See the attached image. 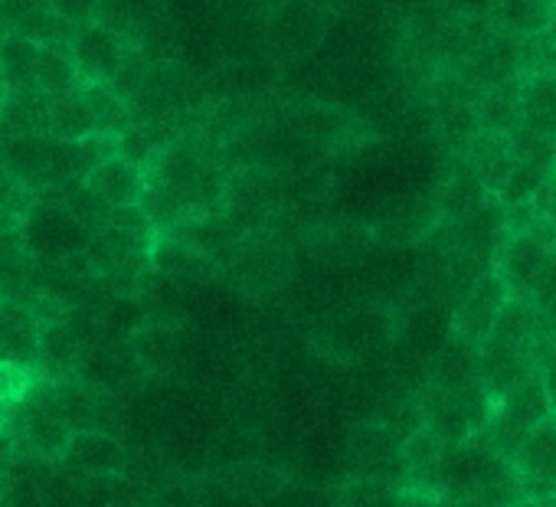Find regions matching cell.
<instances>
[{
    "mask_svg": "<svg viewBox=\"0 0 556 507\" xmlns=\"http://www.w3.org/2000/svg\"><path fill=\"white\" fill-rule=\"evenodd\" d=\"M4 105H8V86L0 83V112H4Z\"/></svg>",
    "mask_w": 556,
    "mask_h": 507,
    "instance_id": "obj_37",
    "label": "cell"
},
{
    "mask_svg": "<svg viewBox=\"0 0 556 507\" xmlns=\"http://www.w3.org/2000/svg\"><path fill=\"white\" fill-rule=\"evenodd\" d=\"M40 380H43V373L37 367L0 364V403H4V406H21Z\"/></svg>",
    "mask_w": 556,
    "mask_h": 507,
    "instance_id": "obj_26",
    "label": "cell"
},
{
    "mask_svg": "<svg viewBox=\"0 0 556 507\" xmlns=\"http://www.w3.org/2000/svg\"><path fill=\"white\" fill-rule=\"evenodd\" d=\"M148 263L157 276H167V279H213L219 269L200 249L167 232H157Z\"/></svg>",
    "mask_w": 556,
    "mask_h": 507,
    "instance_id": "obj_13",
    "label": "cell"
},
{
    "mask_svg": "<svg viewBox=\"0 0 556 507\" xmlns=\"http://www.w3.org/2000/svg\"><path fill=\"white\" fill-rule=\"evenodd\" d=\"M0 151H4V141H0Z\"/></svg>",
    "mask_w": 556,
    "mask_h": 507,
    "instance_id": "obj_41",
    "label": "cell"
},
{
    "mask_svg": "<svg viewBox=\"0 0 556 507\" xmlns=\"http://www.w3.org/2000/svg\"><path fill=\"white\" fill-rule=\"evenodd\" d=\"M514 471L517 478H533V481H549L556 484V413H549L517 448L514 455Z\"/></svg>",
    "mask_w": 556,
    "mask_h": 507,
    "instance_id": "obj_18",
    "label": "cell"
},
{
    "mask_svg": "<svg viewBox=\"0 0 556 507\" xmlns=\"http://www.w3.org/2000/svg\"><path fill=\"white\" fill-rule=\"evenodd\" d=\"M553 8L556 0H497V4L488 11L491 17V30L504 34V37H536L546 34L549 21H553Z\"/></svg>",
    "mask_w": 556,
    "mask_h": 507,
    "instance_id": "obj_17",
    "label": "cell"
},
{
    "mask_svg": "<svg viewBox=\"0 0 556 507\" xmlns=\"http://www.w3.org/2000/svg\"><path fill=\"white\" fill-rule=\"evenodd\" d=\"M546 37L556 43V8H553V21H549V27H546Z\"/></svg>",
    "mask_w": 556,
    "mask_h": 507,
    "instance_id": "obj_36",
    "label": "cell"
},
{
    "mask_svg": "<svg viewBox=\"0 0 556 507\" xmlns=\"http://www.w3.org/2000/svg\"><path fill=\"white\" fill-rule=\"evenodd\" d=\"M400 484L390 478H357L344 484L341 491V507H396Z\"/></svg>",
    "mask_w": 556,
    "mask_h": 507,
    "instance_id": "obj_25",
    "label": "cell"
},
{
    "mask_svg": "<svg viewBox=\"0 0 556 507\" xmlns=\"http://www.w3.org/2000/svg\"><path fill=\"white\" fill-rule=\"evenodd\" d=\"M70 315L73 312L50 318V321H40V328H37V351H40L43 380H70V373H76L83 364L86 341H83V331L73 325Z\"/></svg>",
    "mask_w": 556,
    "mask_h": 507,
    "instance_id": "obj_6",
    "label": "cell"
},
{
    "mask_svg": "<svg viewBox=\"0 0 556 507\" xmlns=\"http://www.w3.org/2000/svg\"><path fill=\"white\" fill-rule=\"evenodd\" d=\"M128 354L138 370L144 373H170L184 357V341L180 328L167 321H144L131 338H128Z\"/></svg>",
    "mask_w": 556,
    "mask_h": 507,
    "instance_id": "obj_9",
    "label": "cell"
},
{
    "mask_svg": "<svg viewBox=\"0 0 556 507\" xmlns=\"http://www.w3.org/2000/svg\"><path fill=\"white\" fill-rule=\"evenodd\" d=\"M60 465L83 478H122L128 471V452L109 429H86L73 432Z\"/></svg>",
    "mask_w": 556,
    "mask_h": 507,
    "instance_id": "obj_4",
    "label": "cell"
},
{
    "mask_svg": "<svg viewBox=\"0 0 556 507\" xmlns=\"http://www.w3.org/2000/svg\"><path fill=\"white\" fill-rule=\"evenodd\" d=\"M478 347L448 338V344L439 351V357L429 367V386L439 393H462L468 386H478Z\"/></svg>",
    "mask_w": 556,
    "mask_h": 507,
    "instance_id": "obj_16",
    "label": "cell"
},
{
    "mask_svg": "<svg viewBox=\"0 0 556 507\" xmlns=\"http://www.w3.org/2000/svg\"><path fill=\"white\" fill-rule=\"evenodd\" d=\"M533 200H536V203H540V210L556 223V177H553V180H549V183L533 197Z\"/></svg>",
    "mask_w": 556,
    "mask_h": 507,
    "instance_id": "obj_31",
    "label": "cell"
},
{
    "mask_svg": "<svg viewBox=\"0 0 556 507\" xmlns=\"http://www.w3.org/2000/svg\"><path fill=\"white\" fill-rule=\"evenodd\" d=\"M89 135H96V125H92V115H89V109L83 102V92L53 99V105H50V138L63 141V144H73V141H83Z\"/></svg>",
    "mask_w": 556,
    "mask_h": 507,
    "instance_id": "obj_23",
    "label": "cell"
},
{
    "mask_svg": "<svg viewBox=\"0 0 556 507\" xmlns=\"http://www.w3.org/2000/svg\"><path fill=\"white\" fill-rule=\"evenodd\" d=\"M370 242H374V236L361 226H338L325 236V249L334 252V259H341V263H357Z\"/></svg>",
    "mask_w": 556,
    "mask_h": 507,
    "instance_id": "obj_28",
    "label": "cell"
},
{
    "mask_svg": "<svg viewBox=\"0 0 556 507\" xmlns=\"http://www.w3.org/2000/svg\"><path fill=\"white\" fill-rule=\"evenodd\" d=\"M70 56L83 76V83H115V76L125 66L128 47L118 34H112L109 27L96 24H83L76 27L73 40H70Z\"/></svg>",
    "mask_w": 556,
    "mask_h": 507,
    "instance_id": "obj_3",
    "label": "cell"
},
{
    "mask_svg": "<svg viewBox=\"0 0 556 507\" xmlns=\"http://www.w3.org/2000/svg\"><path fill=\"white\" fill-rule=\"evenodd\" d=\"M549 252H553V256H556V223H553V245H549Z\"/></svg>",
    "mask_w": 556,
    "mask_h": 507,
    "instance_id": "obj_38",
    "label": "cell"
},
{
    "mask_svg": "<svg viewBox=\"0 0 556 507\" xmlns=\"http://www.w3.org/2000/svg\"><path fill=\"white\" fill-rule=\"evenodd\" d=\"M37 318L24 305L0 302V364L17 367H37L40 370V351H37Z\"/></svg>",
    "mask_w": 556,
    "mask_h": 507,
    "instance_id": "obj_12",
    "label": "cell"
},
{
    "mask_svg": "<svg viewBox=\"0 0 556 507\" xmlns=\"http://www.w3.org/2000/svg\"><path fill=\"white\" fill-rule=\"evenodd\" d=\"M543 315H546V321H553V325H556V299L543 308Z\"/></svg>",
    "mask_w": 556,
    "mask_h": 507,
    "instance_id": "obj_35",
    "label": "cell"
},
{
    "mask_svg": "<svg viewBox=\"0 0 556 507\" xmlns=\"http://www.w3.org/2000/svg\"><path fill=\"white\" fill-rule=\"evenodd\" d=\"M546 256H549V252L540 242H533L530 236H510V242L504 245L501 259H497V269H494L504 292H507V299L527 302L530 286L536 282Z\"/></svg>",
    "mask_w": 556,
    "mask_h": 507,
    "instance_id": "obj_10",
    "label": "cell"
},
{
    "mask_svg": "<svg viewBox=\"0 0 556 507\" xmlns=\"http://www.w3.org/2000/svg\"><path fill=\"white\" fill-rule=\"evenodd\" d=\"M83 102L92 115L96 135L118 138L131 128V109L112 83H83Z\"/></svg>",
    "mask_w": 556,
    "mask_h": 507,
    "instance_id": "obj_20",
    "label": "cell"
},
{
    "mask_svg": "<svg viewBox=\"0 0 556 507\" xmlns=\"http://www.w3.org/2000/svg\"><path fill=\"white\" fill-rule=\"evenodd\" d=\"M465 164H468V174L475 177V183L484 193L497 197L514 167L510 138L494 135V131H471V138L465 141Z\"/></svg>",
    "mask_w": 556,
    "mask_h": 507,
    "instance_id": "obj_8",
    "label": "cell"
},
{
    "mask_svg": "<svg viewBox=\"0 0 556 507\" xmlns=\"http://www.w3.org/2000/svg\"><path fill=\"white\" fill-rule=\"evenodd\" d=\"M549 390L543 383V377L527 380L523 386H517L514 393H507L501 403H494L491 419L484 422L481 432H475L468 442L501 455L504 461H514L520 442L549 416Z\"/></svg>",
    "mask_w": 556,
    "mask_h": 507,
    "instance_id": "obj_1",
    "label": "cell"
},
{
    "mask_svg": "<svg viewBox=\"0 0 556 507\" xmlns=\"http://www.w3.org/2000/svg\"><path fill=\"white\" fill-rule=\"evenodd\" d=\"M37 200H40L37 190H30L27 183H21L4 164H0V210L14 213V216H21L27 223V216L34 213Z\"/></svg>",
    "mask_w": 556,
    "mask_h": 507,
    "instance_id": "obj_27",
    "label": "cell"
},
{
    "mask_svg": "<svg viewBox=\"0 0 556 507\" xmlns=\"http://www.w3.org/2000/svg\"><path fill=\"white\" fill-rule=\"evenodd\" d=\"M543 76H549V79L556 83V43H553V50H549V56H546V66H543Z\"/></svg>",
    "mask_w": 556,
    "mask_h": 507,
    "instance_id": "obj_34",
    "label": "cell"
},
{
    "mask_svg": "<svg viewBox=\"0 0 556 507\" xmlns=\"http://www.w3.org/2000/svg\"><path fill=\"white\" fill-rule=\"evenodd\" d=\"M439 497L432 494H419V491H400L396 497V507H435Z\"/></svg>",
    "mask_w": 556,
    "mask_h": 507,
    "instance_id": "obj_32",
    "label": "cell"
},
{
    "mask_svg": "<svg viewBox=\"0 0 556 507\" xmlns=\"http://www.w3.org/2000/svg\"><path fill=\"white\" fill-rule=\"evenodd\" d=\"M455 8H462V11H468V14H481V11H491L497 0H452Z\"/></svg>",
    "mask_w": 556,
    "mask_h": 507,
    "instance_id": "obj_33",
    "label": "cell"
},
{
    "mask_svg": "<svg viewBox=\"0 0 556 507\" xmlns=\"http://www.w3.org/2000/svg\"><path fill=\"white\" fill-rule=\"evenodd\" d=\"M56 151H60V141L47 135L14 138V141H4L0 164H4L21 183L43 193L47 187L56 183Z\"/></svg>",
    "mask_w": 556,
    "mask_h": 507,
    "instance_id": "obj_7",
    "label": "cell"
},
{
    "mask_svg": "<svg viewBox=\"0 0 556 507\" xmlns=\"http://www.w3.org/2000/svg\"><path fill=\"white\" fill-rule=\"evenodd\" d=\"M76 27L53 14L50 0H0V37H24L37 47H70Z\"/></svg>",
    "mask_w": 556,
    "mask_h": 507,
    "instance_id": "obj_2",
    "label": "cell"
},
{
    "mask_svg": "<svg viewBox=\"0 0 556 507\" xmlns=\"http://www.w3.org/2000/svg\"><path fill=\"white\" fill-rule=\"evenodd\" d=\"M102 325H105V331H112V334H125V338H131V334L144 325V315H141L138 302L125 299V302L109 305V312H105Z\"/></svg>",
    "mask_w": 556,
    "mask_h": 507,
    "instance_id": "obj_29",
    "label": "cell"
},
{
    "mask_svg": "<svg viewBox=\"0 0 556 507\" xmlns=\"http://www.w3.org/2000/svg\"><path fill=\"white\" fill-rule=\"evenodd\" d=\"M37 89L50 99H63L83 89V76L70 56V47H40L37 56Z\"/></svg>",
    "mask_w": 556,
    "mask_h": 507,
    "instance_id": "obj_21",
    "label": "cell"
},
{
    "mask_svg": "<svg viewBox=\"0 0 556 507\" xmlns=\"http://www.w3.org/2000/svg\"><path fill=\"white\" fill-rule=\"evenodd\" d=\"M86 190L92 193V200L102 210L135 206L141 200V190H144V170L125 157H112L86 177Z\"/></svg>",
    "mask_w": 556,
    "mask_h": 507,
    "instance_id": "obj_11",
    "label": "cell"
},
{
    "mask_svg": "<svg viewBox=\"0 0 556 507\" xmlns=\"http://www.w3.org/2000/svg\"><path fill=\"white\" fill-rule=\"evenodd\" d=\"M504 305H507V292H504L497 272L478 276L475 286H471V292L465 295V302L455 312L452 338H458V341H465L471 347H481V341L494 328V321H497V315H501Z\"/></svg>",
    "mask_w": 556,
    "mask_h": 507,
    "instance_id": "obj_5",
    "label": "cell"
},
{
    "mask_svg": "<svg viewBox=\"0 0 556 507\" xmlns=\"http://www.w3.org/2000/svg\"><path fill=\"white\" fill-rule=\"evenodd\" d=\"M112 157H118V138L89 135L83 141H73V144H66V177L86 183V177Z\"/></svg>",
    "mask_w": 556,
    "mask_h": 507,
    "instance_id": "obj_24",
    "label": "cell"
},
{
    "mask_svg": "<svg viewBox=\"0 0 556 507\" xmlns=\"http://www.w3.org/2000/svg\"><path fill=\"white\" fill-rule=\"evenodd\" d=\"M520 99V125L540 138H556V83L549 76L517 79Z\"/></svg>",
    "mask_w": 556,
    "mask_h": 507,
    "instance_id": "obj_19",
    "label": "cell"
},
{
    "mask_svg": "<svg viewBox=\"0 0 556 507\" xmlns=\"http://www.w3.org/2000/svg\"><path fill=\"white\" fill-rule=\"evenodd\" d=\"M50 8H53V14L63 17L66 24L83 27V24H96V21H99L102 0H50Z\"/></svg>",
    "mask_w": 556,
    "mask_h": 507,
    "instance_id": "obj_30",
    "label": "cell"
},
{
    "mask_svg": "<svg viewBox=\"0 0 556 507\" xmlns=\"http://www.w3.org/2000/svg\"><path fill=\"white\" fill-rule=\"evenodd\" d=\"M553 154H556V138H553Z\"/></svg>",
    "mask_w": 556,
    "mask_h": 507,
    "instance_id": "obj_40",
    "label": "cell"
},
{
    "mask_svg": "<svg viewBox=\"0 0 556 507\" xmlns=\"http://www.w3.org/2000/svg\"><path fill=\"white\" fill-rule=\"evenodd\" d=\"M517 79L484 86L475 102H471V118L478 131H494V135H514L520 125V99H517Z\"/></svg>",
    "mask_w": 556,
    "mask_h": 507,
    "instance_id": "obj_15",
    "label": "cell"
},
{
    "mask_svg": "<svg viewBox=\"0 0 556 507\" xmlns=\"http://www.w3.org/2000/svg\"><path fill=\"white\" fill-rule=\"evenodd\" d=\"M549 409H553V413H556V390H553V393H549Z\"/></svg>",
    "mask_w": 556,
    "mask_h": 507,
    "instance_id": "obj_39",
    "label": "cell"
},
{
    "mask_svg": "<svg viewBox=\"0 0 556 507\" xmlns=\"http://www.w3.org/2000/svg\"><path fill=\"white\" fill-rule=\"evenodd\" d=\"M50 105L53 99L40 89L8 92V105L0 112V141L47 135L50 138Z\"/></svg>",
    "mask_w": 556,
    "mask_h": 507,
    "instance_id": "obj_14",
    "label": "cell"
},
{
    "mask_svg": "<svg viewBox=\"0 0 556 507\" xmlns=\"http://www.w3.org/2000/svg\"><path fill=\"white\" fill-rule=\"evenodd\" d=\"M37 43L24 37H0V83L8 86V92L37 89Z\"/></svg>",
    "mask_w": 556,
    "mask_h": 507,
    "instance_id": "obj_22",
    "label": "cell"
}]
</instances>
